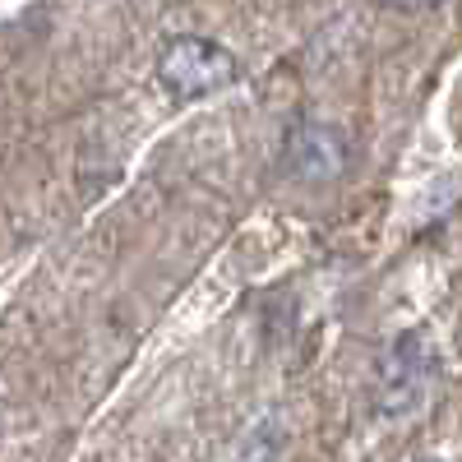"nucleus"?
<instances>
[{
    "instance_id": "nucleus-2",
    "label": "nucleus",
    "mask_w": 462,
    "mask_h": 462,
    "mask_svg": "<svg viewBox=\"0 0 462 462\" xmlns=\"http://www.w3.org/2000/svg\"><path fill=\"white\" fill-rule=\"evenodd\" d=\"M282 162L296 180L305 185H328L346 171L352 152H346V139L333 130V125H319V121H300L291 125L287 134V148H282Z\"/></svg>"
},
{
    "instance_id": "nucleus-4",
    "label": "nucleus",
    "mask_w": 462,
    "mask_h": 462,
    "mask_svg": "<svg viewBox=\"0 0 462 462\" xmlns=\"http://www.w3.org/2000/svg\"><path fill=\"white\" fill-rule=\"evenodd\" d=\"M374 5H383V10H430L439 0H374Z\"/></svg>"
},
{
    "instance_id": "nucleus-3",
    "label": "nucleus",
    "mask_w": 462,
    "mask_h": 462,
    "mask_svg": "<svg viewBox=\"0 0 462 462\" xmlns=\"http://www.w3.org/2000/svg\"><path fill=\"white\" fill-rule=\"evenodd\" d=\"M435 370V352H430V342L426 333H402L393 342V352H389V365H383V383H389V407L402 411L416 402L420 393V383L430 379Z\"/></svg>"
},
{
    "instance_id": "nucleus-1",
    "label": "nucleus",
    "mask_w": 462,
    "mask_h": 462,
    "mask_svg": "<svg viewBox=\"0 0 462 462\" xmlns=\"http://www.w3.org/2000/svg\"><path fill=\"white\" fill-rule=\"evenodd\" d=\"M241 79V60L208 37H171L158 56V84L176 102H199Z\"/></svg>"
}]
</instances>
